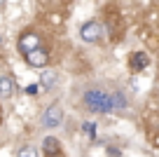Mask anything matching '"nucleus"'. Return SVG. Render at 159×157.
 <instances>
[{
    "label": "nucleus",
    "instance_id": "obj_10",
    "mask_svg": "<svg viewBox=\"0 0 159 157\" xmlns=\"http://www.w3.org/2000/svg\"><path fill=\"white\" fill-rule=\"evenodd\" d=\"M19 157H40V152L35 150L33 145H24V148L19 150Z\"/></svg>",
    "mask_w": 159,
    "mask_h": 157
},
{
    "label": "nucleus",
    "instance_id": "obj_11",
    "mask_svg": "<svg viewBox=\"0 0 159 157\" xmlns=\"http://www.w3.org/2000/svg\"><path fill=\"white\" fill-rule=\"evenodd\" d=\"M84 131L89 134V136H94V124H87V127H84Z\"/></svg>",
    "mask_w": 159,
    "mask_h": 157
},
{
    "label": "nucleus",
    "instance_id": "obj_8",
    "mask_svg": "<svg viewBox=\"0 0 159 157\" xmlns=\"http://www.w3.org/2000/svg\"><path fill=\"white\" fill-rule=\"evenodd\" d=\"M56 80H59V75H56L54 70H45L42 78H40V87L45 89V92H52V89L56 87Z\"/></svg>",
    "mask_w": 159,
    "mask_h": 157
},
{
    "label": "nucleus",
    "instance_id": "obj_3",
    "mask_svg": "<svg viewBox=\"0 0 159 157\" xmlns=\"http://www.w3.org/2000/svg\"><path fill=\"white\" fill-rule=\"evenodd\" d=\"M101 35H103V26L98 21H87V24L80 26V38L84 42H96Z\"/></svg>",
    "mask_w": 159,
    "mask_h": 157
},
{
    "label": "nucleus",
    "instance_id": "obj_5",
    "mask_svg": "<svg viewBox=\"0 0 159 157\" xmlns=\"http://www.w3.org/2000/svg\"><path fill=\"white\" fill-rule=\"evenodd\" d=\"M24 59L28 61V66H33V68H45L47 61H49V56H47V52L42 47H38V49H33V52H28Z\"/></svg>",
    "mask_w": 159,
    "mask_h": 157
},
{
    "label": "nucleus",
    "instance_id": "obj_12",
    "mask_svg": "<svg viewBox=\"0 0 159 157\" xmlns=\"http://www.w3.org/2000/svg\"><path fill=\"white\" fill-rule=\"evenodd\" d=\"M0 2H2V0H0Z\"/></svg>",
    "mask_w": 159,
    "mask_h": 157
},
{
    "label": "nucleus",
    "instance_id": "obj_6",
    "mask_svg": "<svg viewBox=\"0 0 159 157\" xmlns=\"http://www.w3.org/2000/svg\"><path fill=\"white\" fill-rule=\"evenodd\" d=\"M148 64H150V59H148V54H145V52H134V54H131V59H129L131 70H138V73L148 68Z\"/></svg>",
    "mask_w": 159,
    "mask_h": 157
},
{
    "label": "nucleus",
    "instance_id": "obj_4",
    "mask_svg": "<svg viewBox=\"0 0 159 157\" xmlns=\"http://www.w3.org/2000/svg\"><path fill=\"white\" fill-rule=\"evenodd\" d=\"M38 47H42L40 45V38H38V33H33V31H28V33H24L19 38V52L21 54H28V52H33V49H38Z\"/></svg>",
    "mask_w": 159,
    "mask_h": 157
},
{
    "label": "nucleus",
    "instance_id": "obj_9",
    "mask_svg": "<svg viewBox=\"0 0 159 157\" xmlns=\"http://www.w3.org/2000/svg\"><path fill=\"white\" fill-rule=\"evenodd\" d=\"M42 150H45V155H59V150H61L59 138H56V136H45V141H42Z\"/></svg>",
    "mask_w": 159,
    "mask_h": 157
},
{
    "label": "nucleus",
    "instance_id": "obj_1",
    "mask_svg": "<svg viewBox=\"0 0 159 157\" xmlns=\"http://www.w3.org/2000/svg\"><path fill=\"white\" fill-rule=\"evenodd\" d=\"M82 103L89 113L105 115V113H117V110H126L129 101L119 89H103V87H91L84 92Z\"/></svg>",
    "mask_w": 159,
    "mask_h": 157
},
{
    "label": "nucleus",
    "instance_id": "obj_2",
    "mask_svg": "<svg viewBox=\"0 0 159 157\" xmlns=\"http://www.w3.org/2000/svg\"><path fill=\"white\" fill-rule=\"evenodd\" d=\"M61 122H63V110H61V106L52 103L49 108L42 113V127H47V129H56Z\"/></svg>",
    "mask_w": 159,
    "mask_h": 157
},
{
    "label": "nucleus",
    "instance_id": "obj_7",
    "mask_svg": "<svg viewBox=\"0 0 159 157\" xmlns=\"http://www.w3.org/2000/svg\"><path fill=\"white\" fill-rule=\"evenodd\" d=\"M12 94H14V78L0 75V98H10Z\"/></svg>",
    "mask_w": 159,
    "mask_h": 157
}]
</instances>
